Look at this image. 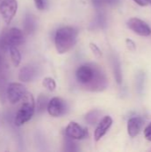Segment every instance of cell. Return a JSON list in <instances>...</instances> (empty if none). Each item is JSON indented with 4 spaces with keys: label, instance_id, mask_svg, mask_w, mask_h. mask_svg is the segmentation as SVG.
Segmentation results:
<instances>
[{
    "label": "cell",
    "instance_id": "7402d4cb",
    "mask_svg": "<svg viewBox=\"0 0 151 152\" xmlns=\"http://www.w3.org/2000/svg\"><path fill=\"white\" fill-rule=\"evenodd\" d=\"M34 3L39 11H44L47 7V0H34Z\"/></svg>",
    "mask_w": 151,
    "mask_h": 152
},
{
    "label": "cell",
    "instance_id": "4fadbf2b",
    "mask_svg": "<svg viewBox=\"0 0 151 152\" xmlns=\"http://www.w3.org/2000/svg\"><path fill=\"white\" fill-rule=\"evenodd\" d=\"M142 123H143L142 118H139V117H134V118H132L128 120L127 132H128V134L132 138L138 135V134L140 133V131L142 129Z\"/></svg>",
    "mask_w": 151,
    "mask_h": 152
},
{
    "label": "cell",
    "instance_id": "ffe728a7",
    "mask_svg": "<svg viewBox=\"0 0 151 152\" xmlns=\"http://www.w3.org/2000/svg\"><path fill=\"white\" fill-rule=\"evenodd\" d=\"M43 86L50 92H53L56 89V83L55 80L52 77H44L43 80Z\"/></svg>",
    "mask_w": 151,
    "mask_h": 152
},
{
    "label": "cell",
    "instance_id": "8992f818",
    "mask_svg": "<svg viewBox=\"0 0 151 152\" xmlns=\"http://www.w3.org/2000/svg\"><path fill=\"white\" fill-rule=\"evenodd\" d=\"M96 64H84L81 65L76 72V77L78 83L85 87L87 86L94 77Z\"/></svg>",
    "mask_w": 151,
    "mask_h": 152
},
{
    "label": "cell",
    "instance_id": "f1b7e54d",
    "mask_svg": "<svg viewBox=\"0 0 151 152\" xmlns=\"http://www.w3.org/2000/svg\"><path fill=\"white\" fill-rule=\"evenodd\" d=\"M146 1L148 2V4H150L151 5V0H146Z\"/></svg>",
    "mask_w": 151,
    "mask_h": 152
},
{
    "label": "cell",
    "instance_id": "277c9868",
    "mask_svg": "<svg viewBox=\"0 0 151 152\" xmlns=\"http://www.w3.org/2000/svg\"><path fill=\"white\" fill-rule=\"evenodd\" d=\"M107 86H108V79L106 77V75L102 70V69L100 66L96 65V69L93 78L84 88L92 92H100L106 89Z\"/></svg>",
    "mask_w": 151,
    "mask_h": 152
},
{
    "label": "cell",
    "instance_id": "603a6c76",
    "mask_svg": "<svg viewBox=\"0 0 151 152\" xmlns=\"http://www.w3.org/2000/svg\"><path fill=\"white\" fill-rule=\"evenodd\" d=\"M90 49L92 50L93 53L96 57L100 58V57H101V56H102V53H101V49H100V48L98 47V45H96L95 44H93V43H90Z\"/></svg>",
    "mask_w": 151,
    "mask_h": 152
},
{
    "label": "cell",
    "instance_id": "44dd1931",
    "mask_svg": "<svg viewBox=\"0 0 151 152\" xmlns=\"http://www.w3.org/2000/svg\"><path fill=\"white\" fill-rule=\"evenodd\" d=\"M74 139L69 137L66 135V139H65V150L66 151H77V148H76V143L73 142Z\"/></svg>",
    "mask_w": 151,
    "mask_h": 152
},
{
    "label": "cell",
    "instance_id": "ac0fdd59",
    "mask_svg": "<svg viewBox=\"0 0 151 152\" xmlns=\"http://www.w3.org/2000/svg\"><path fill=\"white\" fill-rule=\"evenodd\" d=\"M48 99L45 95L41 94L38 96L37 101H36V109L38 110V112H43L45 109L47 110V106H48Z\"/></svg>",
    "mask_w": 151,
    "mask_h": 152
},
{
    "label": "cell",
    "instance_id": "ba28073f",
    "mask_svg": "<svg viewBox=\"0 0 151 152\" xmlns=\"http://www.w3.org/2000/svg\"><path fill=\"white\" fill-rule=\"evenodd\" d=\"M128 28L135 34L142 37H149L151 35L150 27L142 20L138 18H132L127 21Z\"/></svg>",
    "mask_w": 151,
    "mask_h": 152
},
{
    "label": "cell",
    "instance_id": "5bb4252c",
    "mask_svg": "<svg viewBox=\"0 0 151 152\" xmlns=\"http://www.w3.org/2000/svg\"><path fill=\"white\" fill-rule=\"evenodd\" d=\"M23 28H24V31L27 34H32L36 28V21L35 19V16L28 13L25 15L24 17V20H23Z\"/></svg>",
    "mask_w": 151,
    "mask_h": 152
},
{
    "label": "cell",
    "instance_id": "2e32d148",
    "mask_svg": "<svg viewBox=\"0 0 151 152\" xmlns=\"http://www.w3.org/2000/svg\"><path fill=\"white\" fill-rule=\"evenodd\" d=\"M8 51L10 53V58H11V61L12 65L15 68L19 67L21 62V54L20 51L18 50L16 46H11Z\"/></svg>",
    "mask_w": 151,
    "mask_h": 152
},
{
    "label": "cell",
    "instance_id": "9c48e42d",
    "mask_svg": "<svg viewBox=\"0 0 151 152\" xmlns=\"http://www.w3.org/2000/svg\"><path fill=\"white\" fill-rule=\"evenodd\" d=\"M47 111L49 115L54 118L61 117L66 111V104L63 100L59 97H54L51 99L48 102Z\"/></svg>",
    "mask_w": 151,
    "mask_h": 152
},
{
    "label": "cell",
    "instance_id": "e0dca14e",
    "mask_svg": "<svg viewBox=\"0 0 151 152\" xmlns=\"http://www.w3.org/2000/svg\"><path fill=\"white\" fill-rule=\"evenodd\" d=\"M100 116H101V111H99L97 110H92V111H90V112H88L86 114L85 120H86V122L88 124L94 125L99 121Z\"/></svg>",
    "mask_w": 151,
    "mask_h": 152
},
{
    "label": "cell",
    "instance_id": "8fae6325",
    "mask_svg": "<svg viewBox=\"0 0 151 152\" xmlns=\"http://www.w3.org/2000/svg\"><path fill=\"white\" fill-rule=\"evenodd\" d=\"M37 76V69L33 65H25L19 70L18 78L22 83H28L33 81Z\"/></svg>",
    "mask_w": 151,
    "mask_h": 152
},
{
    "label": "cell",
    "instance_id": "4316f807",
    "mask_svg": "<svg viewBox=\"0 0 151 152\" xmlns=\"http://www.w3.org/2000/svg\"><path fill=\"white\" fill-rule=\"evenodd\" d=\"M107 0H93V4L95 5V6H101L103 3H105Z\"/></svg>",
    "mask_w": 151,
    "mask_h": 152
},
{
    "label": "cell",
    "instance_id": "d6986e66",
    "mask_svg": "<svg viewBox=\"0 0 151 152\" xmlns=\"http://www.w3.org/2000/svg\"><path fill=\"white\" fill-rule=\"evenodd\" d=\"M113 69H114V76L117 82V84H121L122 82V72L120 68V63L117 60H113Z\"/></svg>",
    "mask_w": 151,
    "mask_h": 152
},
{
    "label": "cell",
    "instance_id": "cb8c5ba5",
    "mask_svg": "<svg viewBox=\"0 0 151 152\" xmlns=\"http://www.w3.org/2000/svg\"><path fill=\"white\" fill-rule=\"evenodd\" d=\"M144 135H145V138L151 142V123L145 128L144 130Z\"/></svg>",
    "mask_w": 151,
    "mask_h": 152
},
{
    "label": "cell",
    "instance_id": "83f0119b",
    "mask_svg": "<svg viewBox=\"0 0 151 152\" xmlns=\"http://www.w3.org/2000/svg\"><path fill=\"white\" fill-rule=\"evenodd\" d=\"M0 51H2V50L0 49ZM4 59H3L2 53L0 52V72L4 70Z\"/></svg>",
    "mask_w": 151,
    "mask_h": 152
},
{
    "label": "cell",
    "instance_id": "6da1fadb",
    "mask_svg": "<svg viewBox=\"0 0 151 152\" xmlns=\"http://www.w3.org/2000/svg\"><path fill=\"white\" fill-rule=\"evenodd\" d=\"M78 32L72 27H62L59 28L54 37V44L57 52L61 54L69 52L77 43Z\"/></svg>",
    "mask_w": 151,
    "mask_h": 152
},
{
    "label": "cell",
    "instance_id": "52a82bcc",
    "mask_svg": "<svg viewBox=\"0 0 151 152\" xmlns=\"http://www.w3.org/2000/svg\"><path fill=\"white\" fill-rule=\"evenodd\" d=\"M26 94H27L26 87L21 83L12 82L8 85L7 100L11 104H16L19 102H20Z\"/></svg>",
    "mask_w": 151,
    "mask_h": 152
},
{
    "label": "cell",
    "instance_id": "9a60e30c",
    "mask_svg": "<svg viewBox=\"0 0 151 152\" xmlns=\"http://www.w3.org/2000/svg\"><path fill=\"white\" fill-rule=\"evenodd\" d=\"M7 78L5 77V73L4 70L0 72V102L1 103H4L7 99Z\"/></svg>",
    "mask_w": 151,
    "mask_h": 152
},
{
    "label": "cell",
    "instance_id": "484cf974",
    "mask_svg": "<svg viewBox=\"0 0 151 152\" xmlns=\"http://www.w3.org/2000/svg\"><path fill=\"white\" fill-rule=\"evenodd\" d=\"M133 1L141 6H146L147 4H149L146 0H133Z\"/></svg>",
    "mask_w": 151,
    "mask_h": 152
},
{
    "label": "cell",
    "instance_id": "3957f363",
    "mask_svg": "<svg viewBox=\"0 0 151 152\" xmlns=\"http://www.w3.org/2000/svg\"><path fill=\"white\" fill-rule=\"evenodd\" d=\"M24 42V33L17 28L4 29L0 35V49L4 52L9 50L11 46L20 45Z\"/></svg>",
    "mask_w": 151,
    "mask_h": 152
},
{
    "label": "cell",
    "instance_id": "7c38bea8",
    "mask_svg": "<svg viewBox=\"0 0 151 152\" xmlns=\"http://www.w3.org/2000/svg\"><path fill=\"white\" fill-rule=\"evenodd\" d=\"M113 123V120L109 116H106L104 117L98 124L95 131H94V139L95 141H99L101 140L105 134L106 133L108 132V130L109 129V127L111 126Z\"/></svg>",
    "mask_w": 151,
    "mask_h": 152
},
{
    "label": "cell",
    "instance_id": "5b68a950",
    "mask_svg": "<svg viewBox=\"0 0 151 152\" xmlns=\"http://www.w3.org/2000/svg\"><path fill=\"white\" fill-rule=\"evenodd\" d=\"M18 10L17 0H1L0 14L6 25H9L14 18Z\"/></svg>",
    "mask_w": 151,
    "mask_h": 152
},
{
    "label": "cell",
    "instance_id": "7a4b0ae2",
    "mask_svg": "<svg viewBox=\"0 0 151 152\" xmlns=\"http://www.w3.org/2000/svg\"><path fill=\"white\" fill-rule=\"evenodd\" d=\"M21 102V105L19 110L16 112L14 118V124L16 126H21L28 122L33 118L35 113L36 102L33 95L30 93L27 92Z\"/></svg>",
    "mask_w": 151,
    "mask_h": 152
},
{
    "label": "cell",
    "instance_id": "d4e9b609",
    "mask_svg": "<svg viewBox=\"0 0 151 152\" xmlns=\"http://www.w3.org/2000/svg\"><path fill=\"white\" fill-rule=\"evenodd\" d=\"M125 43H126L127 47H128L130 50H135L136 45H135V44H134V42H133V40H131V39H126Z\"/></svg>",
    "mask_w": 151,
    "mask_h": 152
},
{
    "label": "cell",
    "instance_id": "30bf717a",
    "mask_svg": "<svg viewBox=\"0 0 151 152\" xmlns=\"http://www.w3.org/2000/svg\"><path fill=\"white\" fill-rule=\"evenodd\" d=\"M66 135L74 140H82L87 137V130L80 126L76 122H70L66 128Z\"/></svg>",
    "mask_w": 151,
    "mask_h": 152
}]
</instances>
